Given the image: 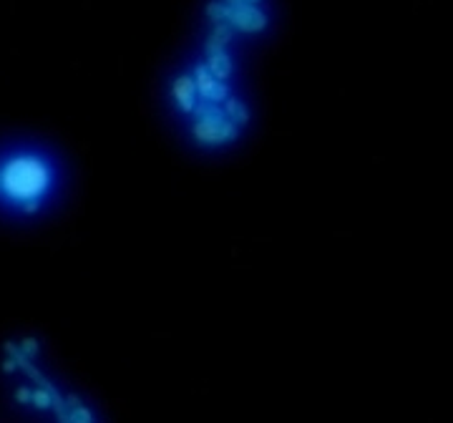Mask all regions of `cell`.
Masks as SVG:
<instances>
[{"instance_id":"5","label":"cell","mask_w":453,"mask_h":423,"mask_svg":"<svg viewBox=\"0 0 453 423\" xmlns=\"http://www.w3.org/2000/svg\"><path fill=\"white\" fill-rule=\"evenodd\" d=\"M30 393H33L30 388H18V393H15V398H18V401H21V403H30Z\"/></svg>"},{"instance_id":"6","label":"cell","mask_w":453,"mask_h":423,"mask_svg":"<svg viewBox=\"0 0 453 423\" xmlns=\"http://www.w3.org/2000/svg\"><path fill=\"white\" fill-rule=\"evenodd\" d=\"M3 371H6V373H13V371H15V363H13V360H6V365H3Z\"/></svg>"},{"instance_id":"4","label":"cell","mask_w":453,"mask_h":423,"mask_svg":"<svg viewBox=\"0 0 453 423\" xmlns=\"http://www.w3.org/2000/svg\"><path fill=\"white\" fill-rule=\"evenodd\" d=\"M23 351L28 353V355H36V353H38V343L28 338V340H23Z\"/></svg>"},{"instance_id":"1","label":"cell","mask_w":453,"mask_h":423,"mask_svg":"<svg viewBox=\"0 0 453 423\" xmlns=\"http://www.w3.org/2000/svg\"><path fill=\"white\" fill-rule=\"evenodd\" d=\"M63 169L43 146H13L0 156V205L18 214H38L59 197Z\"/></svg>"},{"instance_id":"2","label":"cell","mask_w":453,"mask_h":423,"mask_svg":"<svg viewBox=\"0 0 453 423\" xmlns=\"http://www.w3.org/2000/svg\"><path fill=\"white\" fill-rule=\"evenodd\" d=\"M30 403L36 406V409H51V393L45 391V388H36L33 393H30Z\"/></svg>"},{"instance_id":"3","label":"cell","mask_w":453,"mask_h":423,"mask_svg":"<svg viewBox=\"0 0 453 423\" xmlns=\"http://www.w3.org/2000/svg\"><path fill=\"white\" fill-rule=\"evenodd\" d=\"M71 421L74 423H91V411L83 409V406H76L74 413H71Z\"/></svg>"}]
</instances>
